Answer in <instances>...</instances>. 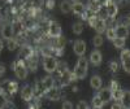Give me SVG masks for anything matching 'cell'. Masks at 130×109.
<instances>
[{
	"mask_svg": "<svg viewBox=\"0 0 130 109\" xmlns=\"http://www.w3.org/2000/svg\"><path fill=\"white\" fill-rule=\"evenodd\" d=\"M57 60L51 56V55H48V56H44V59H43V69H44L47 73H53V71H56L57 70Z\"/></svg>",
	"mask_w": 130,
	"mask_h": 109,
	"instance_id": "277c9868",
	"label": "cell"
},
{
	"mask_svg": "<svg viewBox=\"0 0 130 109\" xmlns=\"http://www.w3.org/2000/svg\"><path fill=\"white\" fill-rule=\"evenodd\" d=\"M60 10L62 13H69L70 10H72V4H70V2H68V0H62V2L60 3Z\"/></svg>",
	"mask_w": 130,
	"mask_h": 109,
	"instance_id": "cb8c5ba5",
	"label": "cell"
},
{
	"mask_svg": "<svg viewBox=\"0 0 130 109\" xmlns=\"http://www.w3.org/2000/svg\"><path fill=\"white\" fill-rule=\"evenodd\" d=\"M13 69H14V74H16V77L18 79H26L27 77V68H26V65L24 64L22 60H17L14 64H13Z\"/></svg>",
	"mask_w": 130,
	"mask_h": 109,
	"instance_id": "3957f363",
	"label": "cell"
},
{
	"mask_svg": "<svg viewBox=\"0 0 130 109\" xmlns=\"http://www.w3.org/2000/svg\"><path fill=\"white\" fill-rule=\"evenodd\" d=\"M105 34H107V38L112 40L116 38V32H115V27H109V29H105Z\"/></svg>",
	"mask_w": 130,
	"mask_h": 109,
	"instance_id": "d6a6232c",
	"label": "cell"
},
{
	"mask_svg": "<svg viewBox=\"0 0 130 109\" xmlns=\"http://www.w3.org/2000/svg\"><path fill=\"white\" fill-rule=\"evenodd\" d=\"M112 108L115 109V108H122V105H121V103L118 101V103H115V104H112Z\"/></svg>",
	"mask_w": 130,
	"mask_h": 109,
	"instance_id": "f35d334b",
	"label": "cell"
},
{
	"mask_svg": "<svg viewBox=\"0 0 130 109\" xmlns=\"http://www.w3.org/2000/svg\"><path fill=\"white\" fill-rule=\"evenodd\" d=\"M115 32H116V37H117V38L126 39V38L129 37V26H125V25L120 24L118 26L115 27Z\"/></svg>",
	"mask_w": 130,
	"mask_h": 109,
	"instance_id": "7c38bea8",
	"label": "cell"
},
{
	"mask_svg": "<svg viewBox=\"0 0 130 109\" xmlns=\"http://www.w3.org/2000/svg\"><path fill=\"white\" fill-rule=\"evenodd\" d=\"M87 70H89V60L85 59L83 56H79L73 70V77L77 79H83L87 74Z\"/></svg>",
	"mask_w": 130,
	"mask_h": 109,
	"instance_id": "6da1fadb",
	"label": "cell"
},
{
	"mask_svg": "<svg viewBox=\"0 0 130 109\" xmlns=\"http://www.w3.org/2000/svg\"><path fill=\"white\" fill-rule=\"evenodd\" d=\"M112 43H113V46L116 47V48H124L125 47V39H122V38H115V39H112Z\"/></svg>",
	"mask_w": 130,
	"mask_h": 109,
	"instance_id": "f1b7e54d",
	"label": "cell"
},
{
	"mask_svg": "<svg viewBox=\"0 0 130 109\" xmlns=\"http://www.w3.org/2000/svg\"><path fill=\"white\" fill-rule=\"evenodd\" d=\"M4 71H5V66H4L3 64H0V75L4 74Z\"/></svg>",
	"mask_w": 130,
	"mask_h": 109,
	"instance_id": "ab89813d",
	"label": "cell"
},
{
	"mask_svg": "<svg viewBox=\"0 0 130 109\" xmlns=\"http://www.w3.org/2000/svg\"><path fill=\"white\" fill-rule=\"evenodd\" d=\"M7 96L3 94V92H0V109L2 108H5V105H7Z\"/></svg>",
	"mask_w": 130,
	"mask_h": 109,
	"instance_id": "836d02e7",
	"label": "cell"
},
{
	"mask_svg": "<svg viewBox=\"0 0 130 109\" xmlns=\"http://www.w3.org/2000/svg\"><path fill=\"white\" fill-rule=\"evenodd\" d=\"M118 68H120V65H118L116 61H112V62H111V70H112L113 73H116V71L118 70Z\"/></svg>",
	"mask_w": 130,
	"mask_h": 109,
	"instance_id": "d590c367",
	"label": "cell"
},
{
	"mask_svg": "<svg viewBox=\"0 0 130 109\" xmlns=\"http://www.w3.org/2000/svg\"><path fill=\"white\" fill-rule=\"evenodd\" d=\"M90 86H91V88H94V90H99L100 87L103 86L102 77H99V75H92L91 79H90Z\"/></svg>",
	"mask_w": 130,
	"mask_h": 109,
	"instance_id": "d6986e66",
	"label": "cell"
},
{
	"mask_svg": "<svg viewBox=\"0 0 130 109\" xmlns=\"http://www.w3.org/2000/svg\"><path fill=\"white\" fill-rule=\"evenodd\" d=\"M120 83H118L117 81H112L111 82V86H109V88H111V91H113V90H117V88H120Z\"/></svg>",
	"mask_w": 130,
	"mask_h": 109,
	"instance_id": "e575fe53",
	"label": "cell"
},
{
	"mask_svg": "<svg viewBox=\"0 0 130 109\" xmlns=\"http://www.w3.org/2000/svg\"><path fill=\"white\" fill-rule=\"evenodd\" d=\"M103 37H102V34H96L95 37H94V39H92V44L96 47V48H99V47H102L103 46Z\"/></svg>",
	"mask_w": 130,
	"mask_h": 109,
	"instance_id": "4316f807",
	"label": "cell"
},
{
	"mask_svg": "<svg viewBox=\"0 0 130 109\" xmlns=\"http://www.w3.org/2000/svg\"><path fill=\"white\" fill-rule=\"evenodd\" d=\"M34 90V88H32ZM46 91H47V88L44 87V84L42 83V81L39 82H37L35 83V90H34V95H37V96H43V95H46Z\"/></svg>",
	"mask_w": 130,
	"mask_h": 109,
	"instance_id": "7402d4cb",
	"label": "cell"
},
{
	"mask_svg": "<svg viewBox=\"0 0 130 109\" xmlns=\"http://www.w3.org/2000/svg\"><path fill=\"white\" fill-rule=\"evenodd\" d=\"M103 61V55L100 51H92L90 53V57H89V62H91L92 65H95V66H98V65H100Z\"/></svg>",
	"mask_w": 130,
	"mask_h": 109,
	"instance_id": "9c48e42d",
	"label": "cell"
},
{
	"mask_svg": "<svg viewBox=\"0 0 130 109\" xmlns=\"http://www.w3.org/2000/svg\"><path fill=\"white\" fill-rule=\"evenodd\" d=\"M42 83L44 84V87L48 90V88H51V87L55 86V78H52L51 75H47V77H44L42 79Z\"/></svg>",
	"mask_w": 130,
	"mask_h": 109,
	"instance_id": "d4e9b609",
	"label": "cell"
},
{
	"mask_svg": "<svg viewBox=\"0 0 130 109\" xmlns=\"http://www.w3.org/2000/svg\"><path fill=\"white\" fill-rule=\"evenodd\" d=\"M86 43L83 42V40H81V39H78V40H75L74 42V44H73V51H74V53L77 55V56H83V55L86 53Z\"/></svg>",
	"mask_w": 130,
	"mask_h": 109,
	"instance_id": "ba28073f",
	"label": "cell"
},
{
	"mask_svg": "<svg viewBox=\"0 0 130 109\" xmlns=\"http://www.w3.org/2000/svg\"><path fill=\"white\" fill-rule=\"evenodd\" d=\"M12 27H13V32H14V34H21L22 30H24V25H22V22H20V21L14 22L12 25Z\"/></svg>",
	"mask_w": 130,
	"mask_h": 109,
	"instance_id": "4dcf8cb0",
	"label": "cell"
},
{
	"mask_svg": "<svg viewBox=\"0 0 130 109\" xmlns=\"http://www.w3.org/2000/svg\"><path fill=\"white\" fill-rule=\"evenodd\" d=\"M104 8H105V12L108 14V18H115L118 13V7L115 2H112V0H107Z\"/></svg>",
	"mask_w": 130,
	"mask_h": 109,
	"instance_id": "8992f818",
	"label": "cell"
},
{
	"mask_svg": "<svg viewBox=\"0 0 130 109\" xmlns=\"http://www.w3.org/2000/svg\"><path fill=\"white\" fill-rule=\"evenodd\" d=\"M129 101H130V92L127 90H125L124 94H122V96H121V99H120V103H121L122 108L129 109L130 108V103Z\"/></svg>",
	"mask_w": 130,
	"mask_h": 109,
	"instance_id": "ffe728a7",
	"label": "cell"
},
{
	"mask_svg": "<svg viewBox=\"0 0 130 109\" xmlns=\"http://www.w3.org/2000/svg\"><path fill=\"white\" fill-rule=\"evenodd\" d=\"M102 7V3L99 2V0H90V5H89V10L91 13H96L98 10L100 9Z\"/></svg>",
	"mask_w": 130,
	"mask_h": 109,
	"instance_id": "603a6c76",
	"label": "cell"
},
{
	"mask_svg": "<svg viewBox=\"0 0 130 109\" xmlns=\"http://www.w3.org/2000/svg\"><path fill=\"white\" fill-rule=\"evenodd\" d=\"M85 5L81 3V2H75V3H73L72 4V12L74 13V14H77V16H82L83 13H85Z\"/></svg>",
	"mask_w": 130,
	"mask_h": 109,
	"instance_id": "e0dca14e",
	"label": "cell"
},
{
	"mask_svg": "<svg viewBox=\"0 0 130 109\" xmlns=\"http://www.w3.org/2000/svg\"><path fill=\"white\" fill-rule=\"evenodd\" d=\"M98 96L100 97L104 104H107V103H109L112 100V91H111V88H102V87H100Z\"/></svg>",
	"mask_w": 130,
	"mask_h": 109,
	"instance_id": "30bf717a",
	"label": "cell"
},
{
	"mask_svg": "<svg viewBox=\"0 0 130 109\" xmlns=\"http://www.w3.org/2000/svg\"><path fill=\"white\" fill-rule=\"evenodd\" d=\"M47 31H48V35L52 37V38L60 37L61 35V25L57 22V21H51V22L48 24Z\"/></svg>",
	"mask_w": 130,
	"mask_h": 109,
	"instance_id": "5b68a950",
	"label": "cell"
},
{
	"mask_svg": "<svg viewBox=\"0 0 130 109\" xmlns=\"http://www.w3.org/2000/svg\"><path fill=\"white\" fill-rule=\"evenodd\" d=\"M73 79V73H70L69 70H64L62 73H60V84L61 86H67L72 82Z\"/></svg>",
	"mask_w": 130,
	"mask_h": 109,
	"instance_id": "5bb4252c",
	"label": "cell"
},
{
	"mask_svg": "<svg viewBox=\"0 0 130 109\" xmlns=\"http://www.w3.org/2000/svg\"><path fill=\"white\" fill-rule=\"evenodd\" d=\"M7 47H8L9 51H14V49H17V47H18V42H17L16 39H13V38H10V39L7 40Z\"/></svg>",
	"mask_w": 130,
	"mask_h": 109,
	"instance_id": "83f0119b",
	"label": "cell"
},
{
	"mask_svg": "<svg viewBox=\"0 0 130 109\" xmlns=\"http://www.w3.org/2000/svg\"><path fill=\"white\" fill-rule=\"evenodd\" d=\"M122 94H124V91H122L121 87H120V88H117V90H113V91H112V100L120 101V99H121Z\"/></svg>",
	"mask_w": 130,
	"mask_h": 109,
	"instance_id": "f546056e",
	"label": "cell"
},
{
	"mask_svg": "<svg viewBox=\"0 0 130 109\" xmlns=\"http://www.w3.org/2000/svg\"><path fill=\"white\" fill-rule=\"evenodd\" d=\"M46 95H47V97L50 100H59L60 97H61V90L60 88H57V87H51V88H48L47 91H46Z\"/></svg>",
	"mask_w": 130,
	"mask_h": 109,
	"instance_id": "8fae6325",
	"label": "cell"
},
{
	"mask_svg": "<svg viewBox=\"0 0 130 109\" xmlns=\"http://www.w3.org/2000/svg\"><path fill=\"white\" fill-rule=\"evenodd\" d=\"M61 108H62V109H72V108H73V104H72L70 101H64L62 105H61Z\"/></svg>",
	"mask_w": 130,
	"mask_h": 109,
	"instance_id": "74e56055",
	"label": "cell"
},
{
	"mask_svg": "<svg viewBox=\"0 0 130 109\" xmlns=\"http://www.w3.org/2000/svg\"><path fill=\"white\" fill-rule=\"evenodd\" d=\"M92 106L94 108H102V106H104V103L102 101V99L99 96H94V99H92Z\"/></svg>",
	"mask_w": 130,
	"mask_h": 109,
	"instance_id": "1f68e13d",
	"label": "cell"
},
{
	"mask_svg": "<svg viewBox=\"0 0 130 109\" xmlns=\"http://www.w3.org/2000/svg\"><path fill=\"white\" fill-rule=\"evenodd\" d=\"M87 20H89L90 26L95 29V31L98 32V34H102V32L105 31V29H107V22H105V20H102V18L96 17V16H92V14H91Z\"/></svg>",
	"mask_w": 130,
	"mask_h": 109,
	"instance_id": "7a4b0ae2",
	"label": "cell"
},
{
	"mask_svg": "<svg viewBox=\"0 0 130 109\" xmlns=\"http://www.w3.org/2000/svg\"><path fill=\"white\" fill-rule=\"evenodd\" d=\"M77 108H78V109H87V108H89V104L86 103V101H79V103L77 104Z\"/></svg>",
	"mask_w": 130,
	"mask_h": 109,
	"instance_id": "8d00e7d4",
	"label": "cell"
},
{
	"mask_svg": "<svg viewBox=\"0 0 130 109\" xmlns=\"http://www.w3.org/2000/svg\"><path fill=\"white\" fill-rule=\"evenodd\" d=\"M2 88H3L4 92H8V94L12 95V94H14V92L17 91L18 86H17V83L13 82V81H5V82L3 83V86H2Z\"/></svg>",
	"mask_w": 130,
	"mask_h": 109,
	"instance_id": "4fadbf2b",
	"label": "cell"
},
{
	"mask_svg": "<svg viewBox=\"0 0 130 109\" xmlns=\"http://www.w3.org/2000/svg\"><path fill=\"white\" fill-rule=\"evenodd\" d=\"M2 37H3L5 40H8V39H10V38L14 37V32H13L12 25L7 24V25H4V26L2 27Z\"/></svg>",
	"mask_w": 130,
	"mask_h": 109,
	"instance_id": "2e32d148",
	"label": "cell"
},
{
	"mask_svg": "<svg viewBox=\"0 0 130 109\" xmlns=\"http://www.w3.org/2000/svg\"><path fill=\"white\" fill-rule=\"evenodd\" d=\"M121 65H122V68L126 73L130 71V51L127 48H124L122 52H121Z\"/></svg>",
	"mask_w": 130,
	"mask_h": 109,
	"instance_id": "52a82bcc",
	"label": "cell"
},
{
	"mask_svg": "<svg viewBox=\"0 0 130 109\" xmlns=\"http://www.w3.org/2000/svg\"><path fill=\"white\" fill-rule=\"evenodd\" d=\"M65 44H67V40H65L64 37H56L55 38V43H53V47H55L57 51H62L65 48Z\"/></svg>",
	"mask_w": 130,
	"mask_h": 109,
	"instance_id": "44dd1931",
	"label": "cell"
},
{
	"mask_svg": "<svg viewBox=\"0 0 130 109\" xmlns=\"http://www.w3.org/2000/svg\"><path fill=\"white\" fill-rule=\"evenodd\" d=\"M72 30H73V32H74L75 35H79L81 32L83 31V25H82V22H74L73 26H72Z\"/></svg>",
	"mask_w": 130,
	"mask_h": 109,
	"instance_id": "484cf974",
	"label": "cell"
},
{
	"mask_svg": "<svg viewBox=\"0 0 130 109\" xmlns=\"http://www.w3.org/2000/svg\"><path fill=\"white\" fill-rule=\"evenodd\" d=\"M32 96H34V90H32V87L25 86L24 88L21 90V97H22L25 101H30L32 99Z\"/></svg>",
	"mask_w": 130,
	"mask_h": 109,
	"instance_id": "9a60e30c",
	"label": "cell"
},
{
	"mask_svg": "<svg viewBox=\"0 0 130 109\" xmlns=\"http://www.w3.org/2000/svg\"><path fill=\"white\" fill-rule=\"evenodd\" d=\"M3 48H4V43H3V40H2V39H0V51H2Z\"/></svg>",
	"mask_w": 130,
	"mask_h": 109,
	"instance_id": "60d3db41",
	"label": "cell"
},
{
	"mask_svg": "<svg viewBox=\"0 0 130 109\" xmlns=\"http://www.w3.org/2000/svg\"><path fill=\"white\" fill-rule=\"evenodd\" d=\"M32 56V48L30 46H24L20 51V59L21 60H27L29 57Z\"/></svg>",
	"mask_w": 130,
	"mask_h": 109,
	"instance_id": "ac0fdd59",
	"label": "cell"
}]
</instances>
